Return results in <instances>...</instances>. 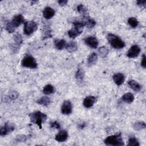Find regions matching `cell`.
I'll return each mask as SVG.
<instances>
[{"mask_svg": "<svg viewBox=\"0 0 146 146\" xmlns=\"http://www.w3.org/2000/svg\"><path fill=\"white\" fill-rule=\"evenodd\" d=\"M55 48L59 50H63L64 48H66V42L64 40H56L54 42Z\"/></svg>", "mask_w": 146, "mask_h": 146, "instance_id": "ac0fdd59", "label": "cell"}, {"mask_svg": "<svg viewBox=\"0 0 146 146\" xmlns=\"http://www.w3.org/2000/svg\"><path fill=\"white\" fill-rule=\"evenodd\" d=\"M77 11L81 13V15H82L83 16V17H87L88 16L87 15V10L86 8V7L83 5L82 4H80L77 7Z\"/></svg>", "mask_w": 146, "mask_h": 146, "instance_id": "4316f807", "label": "cell"}, {"mask_svg": "<svg viewBox=\"0 0 146 146\" xmlns=\"http://www.w3.org/2000/svg\"><path fill=\"white\" fill-rule=\"evenodd\" d=\"M128 146H139L140 144L138 140L135 137H131L128 140Z\"/></svg>", "mask_w": 146, "mask_h": 146, "instance_id": "f546056e", "label": "cell"}, {"mask_svg": "<svg viewBox=\"0 0 146 146\" xmlns=\"http://www.w3.org/2000/svg\"><path fill=\"white\" fill-rule=\"evenodd\" d=\"M146 127V124L144 122L139 121L134 123L133 126V128L136 131L141 130L143 129H145Z\"/></svg>", "mask_w": 146, "mask_h": 146, "instance_id": "cb8c5ba5", "label": "cell"}, {"mask_svg": "<svg viewBox=\"0 0 146 146\" xmlns=\"http://www.w3.org/2000/svg\"><path fill=\"white\" fill-rule=\"evenodd\" d=\"M14 40L15 42V45L13 46V48L12 49V50L14 51V53L15 51H17L19 47L21 46V45L22 44V38L20 34L17 33L14 36Z\"/></svg>", "mask_w": 146, "mask_h": 146, "instance_id": "4fadbf2b", "label": "cell"}, {"mask_svg": "<svg viewBox=\"0 0 146 146\" xmlns=\"http://www.w3.org/2000/svg\"><path fill=\"white\" fill-rule=\"evenodd\" d=\"M55 15L54 10L50 7H46L44 9L43 11V16L44 18L46 20H49L52 18Z\"/></svg>", "mask_w": 146, "mask_h": 146, "instance_id": "5bb4252c", "label": "cell"}, {"mask_svg": "<svg viewBox=\"0 0 146 146\" xmlns=\"http://www.w3.org/2000/svg\"><path fill=\"white\" fill-rule=\"evenodd\" d=\"M97 60H98V55L96 53H93L87 59V63L89 66H92L95 64Z\"/></svg>", "mask_w": 146, "mask_h": 146, "instance_id": "44dd1931", "label": "cell"}, {"mask_svg": "<svg viewBox=\"0 0 146 146\" xmlns=\"http://www.w3.org/2000/svg\"><path fill=\"white\" fill-rule=\"evenodd\" d=\"M30 118L32 122L37 124L40 128H42V124L47 119V115L40 111H36L30 114Z\"/></svg>", "mask_w": 146, "mask_h": 146, "instance_id": "3957f363", "label": "cell"}, {"mask_svg": "<svg viewBox=\"0 0 146 146\" xmlns=\"http://www.w3.org/2000/svg\"><path fill=\"white\" fill-rule=\"evenodd\" d=\"M52 36L51 30L49 28H46L44 32V39H47L48 38H51Z\"/></svg>", "mask_w": 146, "mask_h": 146, "instance_id": "d6a6232c", "label": "cell"}, {"mask_svg": "<svg viewBox=\"0 0 146 146\" xmlns=\"http://www.w3.org/2000/svg\"><path fill=\"white\" fill-rule=\"evenodd\" d=\"M21 65L23 67L29 69H34L37 67V63L36 59L30 55H27L23 58Z\"/></svg>", "mask_w": 146, "mask_h": 146, "instance_id": "5b68a950", "label": "cell"}, {"mask_svg": "<svg viewBox=\"0 0 146 146\" xmlns=\"http://www.w3.org/2000/svg\"><path fill=\"white\" fill-rule=\"evenodd\" d=\"M140 48L136 45H132L127 53V56L130 58L137 57L140 53Z\"/></svg>", "mask_w": 146, "mask_h": 146, "instance_id": "ba28073f", "label": "cell"}, {"mask_svg": "<svg viewBox=\"0 0 146 146\" xmlns=\"http://www.w3.org/2000/svg\"><path fill=\"white\" fill-rule=\"evenodd\" d=\"M27 136H25V135H19L17 137V139H16V140L17 141H25L27 139Z\"/></svg>", "mask_w": 146, "mask_h": 146, "instance_id": "e575fe53", "label": "cell"}, {"mask_svg": "<svg viewBox=\"0 0 146 146\" xmlns=\"http://www.w3.org/2000/svg\"><path fill=\"white\" fill-rule=\"evenodd\" d=\"M122 99L123 102L127 103H131L134 100V96L130 92L126 93L122 96Z\"/></svg>", "mask_w": 146, "mask_h": 146, "instance_id": "d6986e66", "label": "cell"}, {"mask_svg": "<svg viewBox=\"0 0 146 146\" xmlns=\"http://www.w3.org/2000/svg\"><path fill=\"white\" fill-rule=\"evenodd\" d=\"M107 40L111 46L116 49H121L125 47V43L119 37L113 34H108L107 35Z\"/></svg>", "mask_w": 146, "mask_h": 146, "instance_id": "7a4b0ae2", "label": "cell"}, {"mask_svg": "<svg viewBox=\"0 0 146 146\" xmlns=\"http://www.w3.org/2000/svg\"><path fill=\"white\" fill-rule=\"evenodd\" d=\"M145 59H146L145 55V54H143V57H142L141 61V67H143L144 69L145 68Z\"/></svg>", "mask_w": 146, "mask_h": 146, "instance_id": "8d00e7d4", "label": "cell"}, {"mask_svg": "<svg viewBox=\"0 0 146 146\" xmlns=\"http://www.w3.org/2000/svg\"><path fill=\"white\" fill-rule=\"evenodd\" d=\"M128 84L130 88L135 92H139L141 90V86L136 81L131 80L128 82Z\"/></svg>", "mask_w": 146, "mask_h": 146, "instance_id": "e0dca14e", "label": "cell"}, {"mask_svg": "<svg viewBox=\"0 0 146 146\" xmlns=\"http://www.w3.org/2000/svg\"><path fill=\"white\" fill-rule=\"evenodd\" d=\"M104 143L107 145L113 146H122L124 144L120 133L108 136L104 140Z\"/></svg>", "mask_w": 146, "mask_h": 146, "instance_id": "277c9868", "label": "cell"}, {"mask_svg": "<svg viewBox=\"0 0 146 146\" xmlns=\"http://www.w3.org/2000/svg\"><path fill=\"white\" fill-rule=\"evenodd\" d=\"M54 92V88L51 85H48L45 86L43 89V92L45 95H49L53 94Z\"/></svg>", "mask_w": 146, "mask_h": 146, "instance_id": "484cf974", "label": "cell"}, {"mask_svg": "<svg viewBox=\"0 0 146 146\" xmlns=\"http://www.w3.org/2000/svg\"><path fill=\"white\" fill-rule=\"evenodd\" d=\"M136 4H137L138 6L145 8L146 7V1L145 0H143V1H141V0H140V1H137L136 2Z\"/></svg>", "mask_w": 146, "mask_h": 146, "instance_id": "d590c367", "label": "cell"}, {"mask_svg": "<svg viewBox=\"0 0 146 146\" xmlns=\"http://www.w3.org/2000/svg\"><path fill=\"white\" fill-rule=\"evenodd\" d=\"M84 18H85V20L84 21L85 24H86V26L89 28H92L95 26V25H96V22L92 18H90L89 16L87 17H85Z\"/></svg>", "mask_w": 146, "mask_h": 146, "instance_id": "603a6c76", "label": "cell"}, {"mask_svg": "<svg viewBox=\"0 0 146 146\" xmlns=\"http://www.w3.org/2000/svg\"><path fill=\"white\" fill-rule=\"evenodd\" d=\"M85 126H86L85 123H82V124H81L79 126V127L80 128H83L85 127Z\"/></svg>", "mask_w": 146, "mask_h": 146, "instance_id": "f35d334b", "label": "cell"}, {"mask_svg": "<svg viewBox=\"0 0 146 146\" xmlns=\"http://www.w3.org/2000/svg\"><path fill=\"white\" fill-rule=\"evenodd\" d=\"M98 52L101 57L104 58L108 55L109 51L107 48L104 46H102L98 49Z\"/></svg>", "mask_w": 146, "mask_h": 146, "instance_id": "f1b7e54d", "label": "cell"}, {"mask_svg": "<svg viewBox=\"0 0 146 146\" xmlns=\"http://www.w3.org/2000/svg\"><path fill=\"white\" fill-rule=\"evenodd\" d=\"M85 77V73L82 67H78L75 74V78L79 82H82Z\"/></svg>", "mask_w": 146, "mask_h": 146, "instance_id": "7402d4cb", "label": "cell"}, {"mask_svg": "<svg viewBox=\"0 0 146 146\" xmlns=\"http://www.w3.org/2000/svg\"><path fill=\"white\" fill-rule=\"evenodd\" d=\"M58 4L60 5V6H65L67 4V1H66V0H60V1H58Z\"/></svg>", "mask_w": 146, "mask_h": 146, "instance_id": "74e56055", "label": "cell"}, {"mask_svg": "<svg viewBox=\"0 0 146 146\" xmlns=\"http://www.w3.org/2000/svg\"><path fill=\"white\" fill-rule=\"evenodd\" d=\"M73 106L69 100L65 101L61 107V112L63 114L69 115L72 112Z\"/></svg>", "mask_w": 146, "mask_h": 146, "instance_id": "9c48e42d", "label": "cell"}, {"mask_svg": "<svg viewBox=\"0 0 146 146\" xmlns=\"http://www.w3.org/2000/svg\"><path fill=\"white\" fill-rule=\"evenodd\" d=\"M18 95H19V94L17 91H13L11 92L9 94V95L8 96V98L10 99L11 100H15L18 97Z\"/></svg>", "mask_w": 146, "mask_h": 146, "instance_id": "1f68e13d", "label": "cell"}, {"mask_svg": "<svg viewBox=\"0 0 146 146\" xmlns=\"http://www.w3.org/2000/svg\"><path fill=\"white\" fill-rule=\"evenodd\" d=\"M85 42L87 46L92 49L97 48L99 44L97 38L94 36H90L86 38L85 40Z\"/></svg>", "mask_w": 146, "mask_h": 146, "instance_id": "30bf717a", "label": "cell"}, {"mask_svg": "<svg viewBox=\"0 0 146 146\" xmlns=\"http://www.w3.org/2000/svg\"><path fill=\"white\" fill-rule=\"evenodd\" d=\"M128 23L132 28H135L139 25V22L134 17H130L128 20Z\"/></svg>", "mask_w": 146, "mask_h": 146, "instance_id": "83f0119b", "label": "cell"}, {"mask_svg": "<svg viewBox=\"0 0 146 146\" xmlns=\"http://www.w3.org/2000/svg\"><path fill=\"white\" fill-rule=\"evenodd\" d=\"M37 102L38 104L44 106H48L50 103V99L47 96H43L39 99Z\"/></svg>", "mask_w": 146, "mask_h": 146, "instance_id": "d4e9b609", "label": "cell"}, {"mask_svg": "<svg viewBox=\"0 0 146 146\" xmlns=\"http://www.w3.org/2000/svg\"><path fill=\"white\" fill-rule=\"evenodd\" d=\"M113 80L118 86L122 85L125 80V76L122 73H117L113 75Z\"/></svg>", "mask_w": 146, "mask_h": 146, "instance_id": "2e32d148", "label": "cell"}, {"mask_svg": "<svg viewBox=\"0 0 146 146\" xmlns=\"http://www.w3.org/2000/svg\"><path fill=\"white\" fill-rule=\"evenodd\" d=\"M37 29V25L36 22L30 21L26 22L24 24V32L26 36H30Z\"/></svg>", "mask_w": 146, "mask_h": 146, "instance_id": "8992f818", "label": "cell"}, {"mask_svg": "<svg viewBox=\"0 0 146 146\" xmlns=\"http://www.w3.org/2000/svg\"><path fill=\"white\" fill-rule=\"evenodd\" d=\"M66 49L69 52L72 53V52H74L77 50L78 46H77V44H76V42H75L74 41H71L66 45Z\"/></svg>", "mask_w": 146, "mask_h": 146, "instance_id": "ffe728a7", "label": "cell"}, {"mask_svg": "<svg viewBox=\"0 0 146 146\" xmlns=\"http://www.w3.org/2000/svg\"><path fill=\"white\" fill-rule=\"evenodd\" d=\"M15 129V126L11 123H6L3 127L0 129V135L1 136H5L9 133L12 132Z\"/></svg>", "mask_w": 146, "mask_h": 146, "instance_id": "52a82bcc", "label": "cell"}, {"mask_svg": "<svg viewBox=\"0 0 146 146\" xmlns=\"http://www.w3.org/2000/svg\"><path fill=\"white\" fill-rule=\"evenodd\" d=\"M50 127L52 128H55V129H59L61 128V126H60L59 123L57 121L52 122L50 123Z\"/></svg>", "mask_w": 146, "mask_h": 146, "instance_id": "836d02e7", "label": "cell"}, {"mask_svg": "<svg viewBox=\"0 0 146 146\" xmlns=\"http://www.w3.org/2000/svg\"><path fill=\"white\" fill-rule=\"evenodd\" d=\"M68 133L65 130L60 131L55 136V140L58 142H64L68 138Z\"/></svg>", "mask_w": 146, "mask_h": 146, "instance_id": "7c38bea8", "label": "cell"}, {"mask_svg": "<svg viewBox=\"0 0 146 146\" xmlns=\"http://www.w3.org/2000/svg\"><path fill=\"white\" fill-rule=\"evenodd\" d=\"M73 25L74 28L68 32V35L71 38L74 39L82 33L86 24L84 21H76L73 22Z\"/></svg>", "mask_w": 146, "mask_h": 146, "instance_id": "6da1fadb", "label": "cell"}, {"mask_svg": "<svg viewBox=\"0 0 146 146\" xmlns=\"http://www.w3.org/2000/svg\"><path fill=\"white\" fill-rule=\"evenodd\" d=\"M5 29L10 33H12L15 32L16 29V28H15V26L12 25L11 22H9L7 23Z\"/></svg>", "mask_w": 146, "mask_h": 146, "instance_id": "4dcf8cb0", "label": "cell"}, {"mask_svg": "<svg viewBox=\"0 0 146 146\" xmlns=\"http://www.w3.org/2000/svg\"><path fill=\"white\" fill-rule=\"evenodd\" d=\"M96 101V98L93 96H89L85 98L83 104L86 108H91Z\"/></svg>", "mask_w": 146, "mask_h": 146, "instance_id": "9a60e30c", "label": "cell"}, {"mask_svg": "<svg viewBox=\"0 0 146 146\" xmlns=\"http://www.w3.org/2000/svg\"><path fill=\"white\" fill-rule=\"evenodd\" d=\"M11 22L12 24V25L15 26V28H17L24 22V18L22 15H18L15 16Z\"/></svg>", "mask_w": 146, "mask_h": 146, "instance_id": "8fae6325", "label": "cell"}]
</instances>
